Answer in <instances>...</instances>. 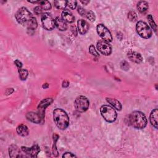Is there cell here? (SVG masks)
Segmentation results:
<instances>
[{"label": "cell", "instance_id": "1", "mask_svg": "<svg viewBox=\"0 0 158 158\" xmlns=\"http://www.w3.org/2000/svg\"><path fill=\"white\" fill-rule=\"evenodd\" d=\"M15 17L20 24L27 27L28 30H35L38 26L36 18L26 7H22L19 9Z\"/></svg>", "mask_w": 158, "mask_h": 158}, {"label": "cell", "instance_id": "2", "mask_svg": "<svg viewBox=\"0 0 158 158\" xmlns=\"http://www.w3.org/2000/svg\"><path fill=\"white\" fill-rule=\"evenodd\" d=\"M130 125L136 129H143L147 125V119L145 115L140 111L131 112L128 118Z\"/></svg>", "mask_w": 158, "mask_h": 158}, {"label": "cell", "instance_id": "3", "mask_svg": "<svg viewBox=\"0 0 158 158\" xmlns=\"http://www.w3.org/2000/svg\"><path fill=\"white\" fill-rule=\"evenodd\" d=\"M53 118L56 126L62 130L66 129L69 125V117L62 109L57 108L53 112Z\"/></svg>", "mask_w": 158, "mask_h": 158}, {"label": "cell", "instance_id": "4", "mask_svg": "<svg viewBox=\"0 0 158 158\" xmlns=\"http://www.w3.org/2000/svg\"><path fill=\"white\" fill-rule=\"evenodd\" d=\"M101 114L108 122H113L116 120L117 113L115 109L109 105H103L100 108Z\"/></svg>", "mask_w": 158, "mask_h": 158}, {"label": "cell", "instance_id": "5", "mask_svg": "<svg viewBox=\"0 0 158 158\" xmlns=\"http://www.w3.org/2000/svg\"><path fill=\"white\" fill-rule=\"evenodd\" d=\"M136 30L138 35L143 38L148 39L152 36L151 30L144 22H138L136 25Z\"/></svg>", "mask_w": 158, "mask_h": 158}, {"label": "cell", "instance_id": "6", "mask_svg": "<svg viewBox=\"0 0 158 158\" xmlns=\"http://www.w3.org/2000/svg\"><path fill=\"white\" fill-rule=\"evenodd\" d=\"M74 105L77 110L80 112H83L88 110L89 102L86 97L83 96H80L76 98Z\"/></svg>", "mask_w": 158, "mask_h": 158}, {"label": "cell", "instance_id": "7", "mask_svg": "<svg viewBox=\"0 0 158 158\" xmlns=\"http://www.w3.org/2000/svg\"><path fill=\"white\" fill-rule=\"evenodd\" d=\"M43 27L47 30H52L55 26V22L52 17L48 13H44L41 17Z\"/></svg>", "mask_w": 158, "mask_h": 158}, {"label": "cell", "instance_id": "8", "mask_svg": "<svg viewBox=\"0 0 158 158\" xmlns=\"http://www.w3.org/2000/svg\"><path fill=\"white\" fill-rule=\"evenodd\" d=\"M97 32L98 35L102 38L103 40L106 41L107 42L112 41V37L109 30L103 25L99 24L96 27Z\"/></svg>", "mask_w": 158, "mask_h": 158}, {"label": "cell", "instance_id": "9", "mask_svg": "<svg viewBox=\"0 0 158 158\" xmlns=\"http://www.w3.org/2000/svg\"><path fill=\"white\" fill-rule=\"evenodd\" d=\"M97 48L100 52L105 56L110 55L112 52V48L109 42L103 40L98 41Z\"/></svg>", "mask_w": 158, "mask_h": 158}, {"label": "cell", "instance_id": "10", "mask_svg": "<svg viewBox=\"0 0 158 158\" xmlns=\"http://www.w3.org/2000/svg\"><path fill=\"white\" fill-rule=\"evenodd\" d=\"M21 149L23 152H25L27 155L31 157H36L38 152L40 151V147L36 144L32 146L31 148L22 146Z\"/></svg>", "mask_w": 158, "mask_h": 158}, {"label": "cell", "instance_id": "11", "mask_svg": "<svg viewBox=\"0 0 158 158\" xmlns=\"http://www.w3.org/2000/svg\"><path fill=\"white\" fill-rule=\"evenodd\" d=\"M52 102V98H46L43 100H42L40 103L38 105V112L40 114V115L43 118H44V110L45 109L51 104V103Z\"/></svg>", "mask_w": 158, "mask_h": 158}, {"label": "cell", "instance_id": "12", "mask_svg": "<svg viewBox=\"0 0 158 158\" xmlns=\"http://www.w3.org/2000/svg\"><path fill=\"white\" fill-rule=\"evenodd\" d=\"M127 57L131 61L136 64H139L143 60V57L140 53L133 51H128L127 53Z\"/></svg>", "mask_w": 158, "mask_h": 158}, {"label": "cell", "instance_id": "13", "mask_svg": "<svg viewBox=\"0 0 158 158\" xmlns=\"http://www.w3.org/2000/svg\"><path fill=\"white\" fill-rule=\"evenodd\" d=\"M26 117L28 120L35 123H40L41 120H43V118L38 112H28L26 115Z\"/></svg>", "mask_w": 158, "mask_h": 158}, {"label": "cell", "instance_id": "14", "mask_svg": "<svg viewBox=\"0 0 158 158\" xmlns=\"http://www.w3.org/2000/svg\"><path fill=\"white\" fill-rule=\"evenodd\" d=\"M78 29L80 34L85 35L89 29V25L86 21L83 19H80L77 22Z\"/></svg>", "mask_w": 158, "mask_h": 158}, {"label": "cell", "instance_id": "15", "mask_svg": "<svg viewBox=\"0 0 158 158\" xmlns=\"http://www.w3.org/2000/svg\"><path fill=\"white\" fill-rule=\"evenodd\" d=\"M62 19L65 22H69V23H72L75 20L74 16L73 15L72 12L68 9H65L62 11Z\"/></svg>", "mask_w": 158, "mask_h": 158}, {"label": "cell", "instance_id": "16", "mask_svg": "<svg viewBox=\"0 0 158 158\" xmlns=\"http://www.w3.org/2000/svg\"><path fill=\"white\" fill-rule=\"evenodd\" d=\"M54 22H55V25L59 30L65 31L67 30V23L62 18L59 17H57L54 20Z\"/></svg>", "mask_w": 158, "mask_h": 158}, {"label": "cell", "instance_id": "17", "mask_svg": "<svg viewBox=\"0 0 158 158\" xmlns=\"http://www.w3.org/2000/svg\"><path fill=\"white\" fill-rule=\"evenodd\" d=\"M9 156L10 157H19L22 156L20 155V151L19 148H18L17 146L14 145V144L11 145L9 147Z\"/></svg>", "mask_w": 158, "mask_h": 158}, {"label": "cell", "instance_id": "18", "mask_svg": "<svg viewBox=\"0 0 158 158\" xmlns=\"http://www.w3.org/2000/svg\"><path fill=\"white\" fill-rule=\"evenodd\" d=\"M157 114H158V111L157 109H154L151 114H150V117H149V120H150V122L151 123V125L155 127V128H157Z\"/></svg>", "mask_w": 158, "mask_h": 158}, {"label": "cell", "instance_id": "19", "mask_svg": "<svg viewBox=\"0 0 158 158\" xmlns=\"http://www.w3.org/2000/svg\"><path fill=\"white\" fill-rule=\"evenodd\" d=\"M16 131H17V133H18V135L20 136H26L28 135V133H29L28 127L23 124L19 125L17 127Z\"/></svg>", "mask_w": 158, "mask_h": 158}, {"label": "cell", "instance_id": "20", "mask_svg": "<svg viewBox=\"0 0 158 158\" xmlns=\"http://www.w3.org/2000/svg\"><path fill=\"white\" fill-rule=\"evenodd\" d=\"M148 3L144 1H139L137 4V9L141 13H144L148 9Z\"/></svg>", "mask_w": 158, "mask_h": 158}, {"label": "cell", "instance_id": "21", "mask_svg": "<svg viewBox=\"0 0 158 158\" xmlns=\"http://www.w3.org/2000/svg\"><path fill=\"white\" fill-rule=\"evenodd\" d=\"M107 101L115 109H116L118 110H120L122 109V105L120 104V102L117 101L115 99H113V98H106Z\"/></svg>", "mask_w": 158, "mask_h": 158}, {"label": "cell", "instance_id": "22", "mask_svg": "<svg viewBox=\"0 0 158 158\" xmlns=\"http://www.w3.org/2000/svg\"><path fill=\"white\" fill-rule=\"evenodd\" d=\"M67 1H55L54 2L55 7L58 9H64L67 6Z\"/></svg>", "mask_w": 158, "mask_h": 158}, {"label": "cell", "instance_id": "23", "mask_svg": "<svg viewBox=\"0 0 158 158\" xmlns=\"http://www.w3.org/2000/svg\"><path fill=\"white\" fill-rule=\"evenodd\" d=\"M39 4L40 5L41 8L43 10H48L51 9V3L48 1H40Z\"/></svg>", "mask_w": 158, "mask_h": 158}, {"label": "cell", "instance_id": "24", "mask_svg": "<svg viewBox=\"0 0 158 158\" xmlns=\"http://www.w3.org/2000/svg\"><path fill=\"white\" fill-rule=\"evenodd\" d=\"M19 73V78L21 80H25L28 76V71L26 69H19L18 70Z\"/></svg>", "mask_w": 158, "mask_h": 158}, {"label": "cell", "instance_id": "25", "mask_svg": "<svg viewBox=\"0 0 158 158\" xmlns=\"http://www.w3.org/2000/svg\"><path fill=\"white\" fill-rule=\"evenodd\" d=\"M147 18H148V22H149V23L151 27L152 28V29L155 32H156L157 25H156L155 22L154 21V19H153L152 16L151 14H149V15H148Z\"/></svg>", "mask_w": 158, "mask_h": 158}, {"label": "cell", "instance_id": "26", "mask_svg": "<svg viewBox=\"0 0 158 158\" xmlns=\"http://www.w3.org/2000/svg\"><path fill=\"white\" fill-rule=\"evenodd\" d=\"M85 16L88 19H89L91 22H94L96 19V17H95V15L94 14L93 12L91 11V10H89V11H86V13H85Z\"/></svg>", "mask_w": 158, "mask_h": 158}, {"label": "cell", "instance_id": "27", "mask_svg": "<svg viewBox=\"0 0 158 158\" xmlns=\"http://www.w3.org/2000/svg\"><path fill=\"white\" fill-rule=\"evenodd\" d=\"M128 18L131 22H135L138 19L137 14L134 11H130L128 14Z\"/></svg>", "mask_w": 158, "mask_h": 158}, {"label": "cell", "instance_id": "28", "mask_svg": "<svg viewBox=\"0 0 158 158\" xmlns=\"http://www.w3.org/2000/svg\"><path fill=\"white\" fill-rule=\"evenodd\" d=\"M89 52L94 56H96L98 57L99 56L97 51L95 49V48L93 45H91L89 48Z\"/></svg>", "mask_w": 158, "mask_h": 158}, {"label": "cell", "instance_id": "29", "mask_svg": "<svg viewBox=\"0 0 158 158\" xmlns=\"http://www.w3.org/2000/svg\"><path fill=\"white\" fill-rule=\"evenodd\" d=\"M67 5H68L70 9H74L77 7V1H68Z\"/></svg>", "mask_w": 158, "mask_h": 158}, {"label": "cell", "instance_id": "30", "mask_svg": "<svg viewBox=\"0 0 158 158\" xmlns=\"http://www.w3.org/2000/svg\"><path fill=\"white\" fill-rule=\"evenodd\" d=\"M120 67L124 70H128L129 69V65L127 61H122L120 63Z\"/></svg>", "mask_w": 158, "mask_h": 158}, {"label": "cell", "instance_id": "31", "mask_svg": "<svg viewBox=\"0 0 158 158\" xmlns=\"http://www.w3.org/2000/svg\"><path fill=\"white\" fill-rule=\"evenodd\" d=\"M77 10H78V12L82 16H85V13H86V10L84 9L81 6H78V8H77Z\"/></svg>", "mask_w": 158, "mask_h": 158}, {"label": "cell", "instance_id": "32", "mask_svg": "<svg viewBox=\"0 0 158 158\" xmlns=\"http://www.w3.org/2000/svg\"><path fill=\"white\" fill-rule=\"evenodd\" d=\"M42 11H43V9L41 8L40 6H37V7L34 8V12L37 15H39L40 14H41Z\"/></svg>", "mask_w": 158, "mask_h": 158}, {"label": "cell", "instance_id": "33", "mask_svg": "<svg viewBox=\"0 0 158 158\" xmlns=\"http://www.w3.org/2000/svg\"><path fill=\"white\" fill-rule=\"evenodd\" d=\"M63 157H76L74 154H73L71 152H65L63 156H62Z\"/></svg>", "mask_w": 158, "mask_h": 158}, {"label": "cell", "instance_id": "34", "mask_svg": "<svg viewBox=\"0 0 158 158\" xmlns=\"http://www.w3.org/2000/svg\"><path fill=\"white\" fill-rule=\"evenodd\" d=\"M14 64H15V65L17 67V68H18V69H21V68H22V62H20V61H19V60H15Z\"/></svg>", "mask_w": 158, "mask_h": 158}, {"label": "cell", "instance_id": "35", "mask_svg": "<svg viewBox=\"0 0 158 158\" xmlns=\"http://www.w3.org/2000/svg\"><path fill=\"white\" fill-rule=\"evenodd\" d=\"M69 85V83L68 81L64 80V81L62 82V87L66 88V87H67Z\"/></svg>", "mask_w": 158, "mask_h": 158}, {"label": "cell", "instance_id": "36", "mask_svg": "<svg viewBox=\"0 0 158 158\" xmlns=\"http://www.w3.org/2000/svg\"><path fill=\"white\" fill-rule=\"evenodd\" d=\"M80 2H81L83 4H84V5H86V4H88L89 2V1H80Z\"/></svg>", "mask_w": 158, "mask_h": 158}, {"label": "cell", "instance_id": "37", "mask_svg": "<svg viewBox=\"0 0 158 158\" xmlns=\"http://www.w3.org/2000/svg\"><path fill=\"white\" fill-rule=\"evenodd\" d=\"M48 86H49V85H48V83H44V84L43 85V88H48Z\"/></svg>", "mask_w": 158, "mask_h": 158}]
</instances>
